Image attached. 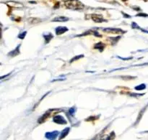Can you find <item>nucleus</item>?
Listing matches in <instances>:
<instances>
[{"instance_id": "nucleus-8", "label": "nucleus", "mask_w": 148, "mask_h": 140, "mask_svg": "<svg viewBox=\"0 0 148 140\" xmlns=\"http://www.w3.org/2000/svg\"><path fill=\"white\" fill-rule=\"evenodd\" d=\"M20 46H21V45H18V46L17 47H16V48L14 49V50H12L11 52H10V53H8V55H7L9 56V57H15V56H17V55L20 54Z\"/></svg>"}, {"instance_id": "nucleus-10", "label": "nucleus", "mask_w": 148, "mask_h": 140, "mask_svg": "<svg viewBox=\"0 0 148 140\" xmlns=\"http://www.w3.org/2000/svg\"><path fill=\"white\" fill-rule=\"evenodd\" d=\"M69 131H70V128H69V127L65 128V129H64L63 131H62V133H61V135H60V137H59V139H62L63 138L66 137L68 135V134L69 133Z\"/></svg>"}, {"instance_id": "nucleus-5", "label": "nucleus", "mask_w": 148, "mask_h": 140, "mask_svg": "<svg viewBox=\"0 0 148 140\" xmlns=\"http://www.w3.org/2000/svg\"><path fill=\"white\" fill-rule=\"evenodd\" d=\"M91 18L95 22L97 23H101L103 22H107V20H106L103 17L102 15L101 14H93L91 15Z\"/></svg>"}, {"instance_id": "nucleus-6", "label": "nucleus", "mask_w": 148, "mask_h": 140, "mask_svg": "<svg viewBox=\"0 0 148 140\" xmlns=\"http://www.w3.org/2000/svg\"><path fill=\"white\" fill-rule=\"evenodd\" d=\"M60 134V132L59 131H53V132H46L45 134V137L46 138L49 139H55Z\"/></svg>"}, {"instance_id": "nucleus-21", "label": "nucleus", "mask_w": 148, "mask_h": 140, "mask_svg": "<svg viewBox=\"0 0 148 140\" xmlns=\"http://www.w3.org/2000/svg\"><path fill=\"white\" fill-rule=\"evenodd\" d=\"M121 78L124 80H132V79L136 78V77H132V76H121Z\"/></svg>"}, {"instance_id": "nucleus-28", "label": "nucleus", "mask_w": 148, "mask_h": 140, "mask_svg": "<svg viewBox=\"0 0 148 140\" xmlns=\"http://www.w3.org/2000/svg\"><path fill=\"white\" fill-rule=\"evenodd\" d=\"M122 14H124V17H125V18H131V16H130L129 14H125V13H124V12H122Z\"/></svg>"}, {"instance_id": "nucleus-1", "label": "nucleus", "mask_w": 148, "mask_h": 140, "mask_svg": "<svg viewBox=\"0 0 148 140\" xmlns=\"http://www.w3.org/2000/svg\"><path fill=\"white\" fill-rule=\"evenodd\" d=\"M64 5L66 8L73 10H81L85 7L84 4L79 0H65Z\"/></svg>"}, {"instance_id": "nucleus-2", "label": "nucleus", "mask_w": 148, "mask_h": 140, "mask_svg": "<svg viewBox=\"0 0 148 140\" xmlns=\"http://www.w3.org/2000/svg\"><path fill=\"white\" fill-rule=\"evenodd\" d=\"M59 111H61V109H49V110L48 111V112H46V113H45L44 114L41 116V117L39 118L38 120V122L39 124L43 123V122H44L45 121H46V119L49 117V116H51L53 113L56 114V112H59Z\"/></svg>"}, {"instance_id": "nucleus-31", "label": "nucleus", "mask_w": 148, "mask_h": 140, "mask_svg": "<svg viewBox=\"0 0 148 140\" xmlns=\"http://www.w3.org/2000/svg\"><path fill=\"white\" fill-rule=\"evenodd\" d=\"M123 1H126V0H123Z\"/></svg>"}, {"instance_id": "nucleus-9", "label": "nucleus", "mask_w": 148, "mask_h": 140, "mask_svg": "<svg viewBox=\"0 0 148 140\" xmlns=\"http://www.w3.org/2000/svg\"><path fill=\"white\" fill-rule=\"evenodd\" d=\"M69 19L68 17H64V16H59V17H55L54 19L52 20V22H64L68 21Z\"/></svg>"}, {"instance_id": "nucleus-11", "label": "nucleus", "mask_w": 148, "mask_h": 140, "mask_svg": "<svg viewBox=\"0 0 148 140\" xmlns=\"http://www.w3.org/2000/svg\"><path fill=\"white\" fill-rule=\"evenodd\" d=\"M104 47H105V45L102 43H98L95 44L94 45V48L97 49V50H100V52H103L104 50Z\"/></svg>"}, {"instance_id": "nucleus-29", "label": "nucleus", "mask_w": 148, "mask_h": 140, "mask_svg": "<svg viewBox=\"0 0 148 140\" xmlns=\"http://www.w3.org/2000/svg\"><path fill=\"white\" fill-rule=\"evenodd\" d=\"M10 74H11V73H8V74H7V75H5V76H1V80H2V79L4 78H6V77H7V76H10Z\"/></svg>"}, {"instance_id": "nucleus-18", "label": "nucleus", "mask_w": 148, "mask_h": 140, "mask_svg": "<svg viewBox=\"0 0 148 140\" xmlns=\"http://www.w3.org/2000/svg\"><path fill=\"white\" fill-rule=\"evenodd\" d=\"M26 34H27V32L24 31V32H23L20 33V34H19L17 37H18L19 39H21V40H23V39L25 38V37Z\"/></svg>"}, {"instance_id": "nucleus-7", "label": "nucleus", "mask_w": 148, "mask_h": 140, "mask_svg": "<svg viewBox=\"0 0 148 140\" xmlns=\"http://www.w3.org/2000/svg\"><path fill=\"white\" fill-rule=\"evenodd\" d=\"M69 30V29L67 28L66 27H57L55 30V32H56V34L57 35H60V34H64L66 32H67Z\"/></svg>"}, {"instance_id": "nucleus-15", "label": "nucleus", "mask_w": 148, "mask_h": 140, "mask_svg": "<svg viewBox=\"0 0 148 140\" xmlns=\"http://www.w3.org/2000/svg\"><path fill=\"white\" fill-rule=\"evenodd\" d=\"M146 89V85L143 83V84H140L139 86H136L135 87V90L137 91H142V90H144V89Z\"/></svg>"}, {"instance_id": "nucleus-25", "label": "nucleus", "mask_w": 148, "mask_h": 140, "mask_svg": "<svg viewBox=\"0 0 148 140\" xmlns=\"http://www.w3.org/2000/svg\"><path fill=\"white\" fill-rule=\"evenodd\" d=\"M115 133H114V132H113L111 134V135L109 136V137L107 138V139H114V138H115Z\"/></svg>"}, {"instance_id": "nucleus-3", "label": "nucleus", "mask_w": 148, "mask_h": 140, "mask_svg": "<svg viewBox=\"0 0 148 140\" xmlns=\"http://www.w3.org/2000/svg\"><path fill=\"white\" fill-rule=\"evenodd\" d=\"M103 31L107 33H111V34H124L126 32L124 30L119 28H114V27H108V28L103 29Z\"/></svg>"}, {"instance_id": "nucleus-20", "label": "nucleus", "mask_w": 148, "mask_h": 140, "mask_svg": "<svg viewBox=\"0 0 148 140\" xmlns=\"http://www.w3.org/2000/svg\"><path fill=\"white\" fill-rule=\"evenodd\" d=\"M51 93V91L48 92V93H46V94H45V95H44V96H43V97H42V98H41V99H40V101H38V103H36V106H34V109H36V106H38V104H39V103H40V101H42V100H43V99H44V98H45V97H46V96H47V95H49V93Z\"/></svg>"}, {"instance_id": "nucleus-30", "label": "nucleus", "mask_w": 148, "mask_h": 140, "mask_svg": "<svg viewBox=\"0 0 148 140\" xmlns=\"http://www.w3.org/2000/svg\"><path fill=\"white\" fill-rule=\"evenodd\" d=\"M64 80V79H56V80H52V82H54V81H56V80Z\"/></svg>"}, {"instance_id": "nucleus-23", "label": "nucleus", "mask_w": 148, "mask_h": 140, "mask_svg": "<svg viewBox=\"0 0 148 140\" xmlns=\"http://www.w3.org/2000/svg\"><path fill=\"white\" fill-rule=\"evenodd\" d=\"M117 57L119 59H121V60H131V59H132V57H120V56H117Z\"/></svg>"}, {"instance_id": "nucleus-19", "label": "nucleus", "mask_w": 148, "mask_h": 140, "mask_svg": "<svg viewBox=\"0 0 148 140\" xmlns=\"http://www.w3.org/2000/svg\"><path fill=\"white\" fill-rule=\"evenodd\" d=\"M130 96H132V97H138V96H144L145 93H129Z\"/></svg>"}, {"instance_id": "nucleus-22", "label": "nucleus", "mask_w": 148, "mask_h": 140, "mask_svg": "<svg viewBox=\"0 0 148 140\" xmlns=\"http://www.w3.org/2000/svg\"><path fill=\"white\" fill-rule=\"evenodd\" d=\"M98 119V116H90V117L88 118V119H85V121H88V122H90V121H93L95 120V119Z\"/></svg>"}, {"instance_id": "nucleus-12", "label": "nucleus", "mask_w": 148, "mask_h": 140, "mask_svg": "<svg viewBox=\"0 0 148 140\" xmlns=\"http://www.w3.org/2000/svg\"><path fill=\"white\" fill-rule=\"evenodd\" d=\"M43 37H44V39H45V43H49V42L51 41V40L53 38V34H51V33L49 32V33H47V34H43Z\"/></svg>"}, {"instance_id": "nucleus-26", "label": "nucleus", "mask_w": 148, "mask_h": 140, "mask_svg": "<svg viewBox=\"0 0 148 140\" xmlns=\"http://www.w3.org/2000/svg\"><path fill=\"white\" fill-rule=\"evenodd\" d=\"M132 28H134V29H135V28L141 29V28H140V27H139V26L137 25V24H136L135 22H132Z\"/></svg>"}, {"instance_id": "nucleus-24", "label": "nucleus", "mask_w": 148, "mask_h": 140, "mask_svg": "<svg viewBox=\"0 0 148 140\" xmlns=\"http://www.w3.org/2000/svg\"><path fill=\"white\" fill-rule=\"evenodd\" d=\"M110 39V40H114V42H113L112 43V44H115L116 43V41H118L120 39V37H116V38H112V37H111V38H109Z\"/></svg>"}, {"instance_id": "nucleus-27", "label": "nucleus", "mask_w": 148, "mask_h": 140, "mask_svg": "<svg viewBox=\"0 0 148 140\" xmlns=\"http://www.w3.org/2000/svg\"><path fill=\"white\" fill-rule=\"evenodd\" d=\"M137 17H148V14H144V13H140V14H137Z\"/></svg>"}, {"instance_id": "nucleus-16", "label": "nucleus", "mask_w": 148, "mask_h": 140, "mask_svg": "<svg viewBox=\"0 0 148 140\" xmlns=\"http://www.w3.org/2000/svg\"><path fill=\"white\" fill-rule=\"evenodd\" d=\"M84 57V55H77V56H75V57H74L73 58H72L71 59V60H70V62H69V63H73V62H75V61H77V60H79V58H82V57Z\"/></svg>"}, {"instance_id": "nucleus-13", "label": "nucleus", "mask_w": 148, "mask_h": 140, "mask_svg": "<svg viewBox=\"0 0 148 140\" xmlns=\"http://www.w3.org/2000/svg\"><path fill=\"white\" fill-rule=\"evenodd\" d=\"M9 6L12 7H23V4H20V3H17L15 2V1H10V2L7 3Z\"/></svg>"}, {"instance_id": "nucleus-4", "label": "nucleus", "mask_w": 148, "mask_h": 140, "mask_svg": "<svg viewBox=\"0 0 148 140\" xmlns=\"http://www.w3.org/2000/svg\"><path fill=\"white\" fill-rule=\"evenodd\" d=\"M53 122L58 124H66V123H67L64 117L61 116V115H56V116H53Z\"/></svg>"}, {"instance_id": "nucleus-17", "label": "nucleus", "mask_w": 148, "mask_h": 140, "mask_svg": "<svg viewBox=\"0 0 148 140\" xmlns=\"http://www.w3.org/2000/svg\"><path fill=\"white\" fill-rule=\"evenodd\" d=\"M75 112H76V108L72 107L69 109V112H68V114H69V115H71V116H73V115L75 114Z\"/></svg>"}, {"instance_id": "nucleus-14", "label": "nucleus", "mask_w": 148, "mask_h": 140, "mask_svg": "<svg viewBox=\"0 0 148 140\" xmlns=\"http://www.w3.org/2000/svg\"><path fill=\"white\" fill-rule=\"evenodd\" d=\"M145 109H146V108H145V109H143V110H142L141 112H140V114H139V116H138V117H137V121H136V122H135V124H134V125H136L137 123H138L139 122H140V119H141V118H142V116H143V113H144V112H145Z\"/></svg>"}]
</instances>
